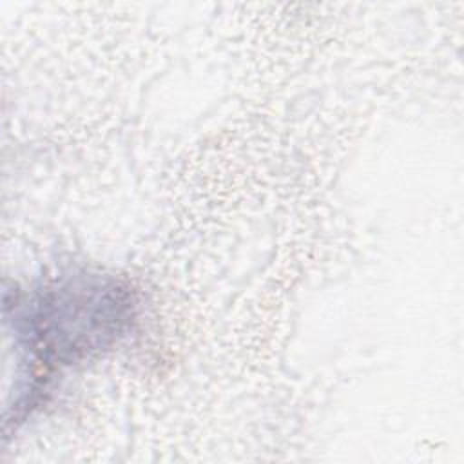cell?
I'll return each instance as SVG.
<instances>
[{"label":"cell","instance_id":"obj_1","mask_svg":"<svg viewBox=\"0 0 464 464\" xmlns=\"http://www.w3.org/2000/svg\"><path fill=\"white\" fill-rule=\"evenodd\" d=\"M132 317L129 290L112 277L78 274L51 283L29 301L14 299L13 323L20 350L45 372L111 348Z\"/></svg>","mask_w":464,"mask_h":464}]
</instances>
